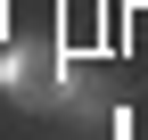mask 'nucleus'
Masks as SVG:
<instances>
[{"mask_svg":"<svg viewBox=\"0 0 148 140\" xmlns=\"http://www.w3.org/2000/svg\"><path fill=\"white\" fill-rule=\"evenodd\" d=\"M49 91V58L33 41H0V99H16V107H41Z\"/></svg>","mask_w":148,"mask_h":140,"instance_id":"1","label":"nucleus"},{"mask_svg":"<svg viewBox=\"0 0 148 140\" xmlns=\"http://www.w3.org/2000/svg\"><path fill=\"white\" fill-rule=\"evenodd\" d=\"M74 99H90V58H74V49L58 41V49H49V91H41V107H74Z\"/></svg>","mask_w":148,"mask_h":140,"instance_id":"2","label":"nucleus"}]
</instances>
